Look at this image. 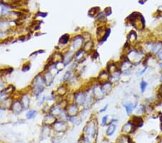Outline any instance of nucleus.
<instances>
[{
	"instance_id": "1",
	"label": "nucleus",
	"mask_w": 162,
	"mask_h": 143,
	"mask_svg": "<svg viewBox=\"0 0 162 143\" xmlns=\"http://www.w3.org/2000/svg\"><path fill=\"white\" fill-rule=\"evenodd\" d=\"M47 88L45 82L42 72H39L33 78L28 87V91L32 95L33 98L39 99L42 96L43 93Z\"/></svg>"
},
{
	"instance_id": "2",
	"label": "nucleus",
	"mask_w": 162,
	"mask_h": 143,
	"mask_svg": "<svg viewBox=\"0 0 162 143\" xmlns=\"http://www.w3.org/2000/svg\"><path fill=\"white\" fill-rule=\"evenodd\" d=\"M123 55L125 56L133 63L134 67H135L143 65L147 54L141 48V43L139 42L135 46H132Z\"/></svg>"
},
{
	"instance_id": "3",
	"label": "nucleus",
	"mask_w": 162,
	"mask_h": 143,
	"mask_svg": "<svg viewBox=\"0 0 162 143\" xmlns=\"http://www.w3.org/2000/svg\"><path fill=\"white\" fill-rule=\"evenodd\" d=\"M98 130V120L96 116H91L87 123L85 124L84 127L83 128L82 135L94 142L97 137Z\"/></svg>"
},
{
	"instance_id": "4",
	"label": "nucleus",
	"mask_w": 162,
	"mask_h": 143,
	"mask_svg": "<svg viewBox=\"0 0 162 143\" xmlns=\"http://www.w3.org/2000/svg\"><path fill=\"white\" fill-rule=\"evenodd\" d=\"M126 20L128 23L130 24L137 32L140 33L146 29V20L140 12H135L131 13Z\"/></svg>"
},
{
	"instance_id": "5",
	"label": "nucleus",
	"mask_w": 162,
	"mask_h": 143,
	"mask_svg": "<svg viewBox=\"0 0 162 143\" xmlns=\"http://www.w3.org/2000/svg\"><path fill=\"white\" fill-rule=\"evenodd\" d=\"M111 34V28L107 25L97 26L95 31V40L97 44L101 46L107 41Z\"/></svg>"
},
{
	"instance_id": "6",
	"label": "nucleus",
	"mask_w": 162,
	"mask_h": 143,
	"mask_svg": "<svg viewBox=\"0 0 162 143\" xmlns=\"http://www.w3.org/2000/svg\"><path fill=\"white\" fill-rule=\"evenodd\" d=\"M87 98V91L84 87L74 91V101L73 102L78 105L80 108H82L84 106Z\"/></svg>"
},
{
	"instance_id": "7",
	"label": "nucleus",
	"mask_w": 162,
	"mask_h": 143,
	"mask_svg": "<svg viewBox=\"0 0 162 143\" xmlns=\"http://www.w3.org/2000/svg\"><path fill=\"white\" fill-rule=\"evenodd\" d=\"M89 85H90L91 86V89H92V93L93 96H94V99L96 100L97 102L102 101V100L105 98L106 95L102 89L101 84L97 81L96 78L94 79V82H91Z\"/></svg>"
},
{
	"instance_id": "8",
	"label": "nucleus",
	"mask_w": 162,
	"mask_h": 143,
	"mask_svg": "<svg viewBox=\"0 0 162 143\" xmlns=\"http://www.w3.org/2000/svg\"><path fill=\"white\" fill-rule=\"evenodd\" d=\"M85 41L81 33H76V34L71 35V39L68 48L75 52L76 51L81 49Z\"/></svg>"
},
{
	"instance_id": "9",
	"label": "nucleus",
	"mask_w": 162,
	"mask_h": 143,
	"mask_svg": "<svg viewBox=\"0 0 162 143\" xmlns=\"http://www.w3.org/2000/svg\"><path fill=\"white\" fill-rule=\"evenodd\" d=\"M71 39V35L69 33H64L59 38L57 46H56V50L61 51L64 52L65 50L68 49L69 46Z\"/></svg>"
},
{
	"instance_id": "10",
	"label": "nucleus",
	"mask_w": 162,
	"mask_h": 143,
	"mask_svg": "<svg viewBox=\"0 0 162 143\" xmlns=\"http://www.w3.org/2000/svg\"><path fill=\"white\" fill-rule=\"evenodd\" d=\"M32 95L28 91V90H26L25 91L20 92L18 98L24 107L25 111L29 110L31 108V103H32Z\"/></svg>"
},
{
	"instance_id": "11",
	"label": "nucleus",
	"mask_w": 162,
	"mask_h": 143,
	"mask_svg": "<svg viewBox=\"0 0 162 143\" xmlns=\"http://www.w3.org/2000/svg\"><path fill=\"white\" fill-rule=\"evenodd\" d=\"M121 105H122V106L123 107L125 111L126 114L128 116H131L133 115L134 111H135V108L139 105V102L138 100H135L133 101H129V100H125V101H122Z\"/></svg>"
},
{
	"instance_id": "12",
	"label": "nucleus",
	"mask_w": 162,
	"mask_h": 143,
	"mask_svg": "<svg viewBox=\"0 0 162 143\" xmlns=\"http://www.w3.org/2000/svg\"><path fill=\"white\" fill-rule=\"evenodd\" d=\"M9 111L10 112H12L13 114H14V115H20V114H22L24 111H25L23 106H22L19 98H13Z\"/></svg>"
},
{
	"instance_id": "13",
	"label": "nucleus",
	"mask_w": 162,
	"mask_h": 143,
	"mask_svg": "<svg viewBox=\"0 0 162 143\" xmlns=\"http://www.w3.org/2000/svg\"><path fill=\"white\" fill-rule=\"evenodd\" d=\"M68 127H69V124L68 123V121L60 119H57L51 126L52 130L55 131L56 133H59V134L64 133L68 129Z\"/></svg>"
},
{
	"instance_id": "14",
	"label": "nucleus",
	"mask_w": 162,
	"mask_h": 143,
	"mask_svg": "<svg viewBox=\"0 0 162 143\" xmlns=\"http://www.w3.org/2000/svg\"><path fill=\"white\" fill-rule=\"evenodd\" d=\"M118 67L119 70L121 72H122L125 71L133 70L134 68V65L125 56L122 54L120 61H118Z\"/></svg>"
},
{
	"instance_id": "15",
	"label": "nucleus",
	"mask_w": 162,
	"mask_h": 143,
	"mask_svg": "<svg viewBox=\"0 0 162 143\" xmlns=\"http://www.w3.org/2000/svg\"><path fill=\"white\" fill-rule=\"evenodd\" d=\"M54 93L57 95L59 99L64 98L65 96L71 91L68 85L66 83H61L57 86L55 90H53Z\"/></svg>"
},
{
	"instance_id": "16",
	"label": "nucleus",
	"mask_w": 162,
	"mask_h": 143,
	"mask_svg": "<svg viewBox=\"0 0 162 143\" xmlns=\"http://www.w3.org/2000/svg\"><path fill=\"white\" fill-rule=\"evenodd\" d=\"M126 42L129 44L131 46H134L138 44L139 35L138 33L135 30H131L126 35Z\"/></svg>"
},
{
	"instance_id": "17",
	"label": "nucleus",
	"mask_w": 162,
	"mask_h": 143,
	"mask_svg": "<svg viewBox=\"0 0 162 143\" xmlns=\"http://www.w3.org/2000/svg\"><path fill=\"white\" fill-rule=\"evenodd\" d=\"M41 72L47 88L51 87L52 85L54 83V82H55L56 75H54L51 71L47 70V69H43Z\"/></svg>"
},
{
	"instance_id": "18",
	"label": "nucleus",
	"mask_w": 162,
	"mask_h": 143,
	"mask_svg": "<svg viewBox=\"0 0 162 143\" xmlns=\"http://www.w3.org/2000/svg\"><path fill=\"white\" fill-rule=\"evenodd\" d=\"M65 109L68 116H79L80 112H81V108L74 102L68 103Z\"/></svg>"
},
{
	"instance_id": "19",
	"label": "nucleus",
	"mask_w": 162,
	"mask_h": 143,
	"mask_svg": "<svg viewBox=\"0 0 162 143\" xmlns=\"http://www.w3.org/2000/svg\"><path fill=\"white\" fill-rule=\"evenodd\" d=\"M74 53H75V52H74V51L71 50L69 48L65 50L64 52H63L62 62L64 64V65L66 66V67H68L71 64L74 62Z\"/></svg>"
},
{
	"instance_id": "20",
	"label": "nucleus",
	"mask_w": 162,
	"mask_h": 143,
	"mask_svg": "<svg viewBox=\"0 0 162 143\" xmlns=\"http://www.w3.org/2000/svg\"><path fill=\"white\" fill-rule=\"evenodd\" d=\"M88 56H89V54L86 53L82 48L76 51V52H75V53H74V62L78 64V65H81L84 62H85V60L87 59Z\"/></svg>"
},
{
	"instance_id": "21",
	"label": "nucleus",
	"mask_w": 162,
	"mask_h": 143,
	"mask_svg": "<svg viewBox=\"0 0 162 143\" xmlns=\"http://www.w3.org/2000/svg\"><path fill=\"white\" fill-rule=\"evenodd\" d=\"M136 128L134 126L133 123L130 119L128 120V121H126L125 123L122 125V128H121V133L122 134H125V135H131L136 130Z\"/></svg>"
},
{
	"instance_id": "22",
	"label": "nucleus",
	"mask_w": 162,
	"mask_h": 143,
	"mask_svg": "<svg viewBox=\"0 0 162 143\" xmlns=\"http://www.w3.org/2000/svg\"><path fill=\"white\" fill-rule=\"evenodd\" d=\"M96 40L95 39H92V40L85 41L84 44L82 47V49L86 53L90 54L94 49H96Z\"/></svg>"
},
{
	"instance_id": "23",
	"label": "nucleus",
	"mask_w": 162,
	"mask_h": 143,
	"mask_svg": "<svg viewBox=\"0 0 162 143\" xmlns=\"http://www.w3.org/2000/svg\"><path fill=\"white\" fill-rule=\"evenodd\" d=\"M62 59H63V52H61V51L55 49V51L51 54V56H49L48 60L53 63H57L59 62H62Z\"/></svg>"
},
{
	"instance_id": "24",
	"label": "nucleus",
	"mask_w": 162,
	"mask_h": 143,
	"mask_svg": "<svg viewBox=\"0 0 162 143\" xmlns=\"http://www.w3.org/2000/svg\"><path fill=\"white\" fill-rule=\"evenodd\" d=\"M96 80L100 83H102V82H107L110 80V73L107 71L105 68L102 69L101 71L99 72L97 77L96 78Z\"/></svg>"
},
{
	"instance_id": "25",
	"label": "nucleus",
	"mask_w": 162,
	"mask_h": 143,
	"mask_svg": "<svg viewBox=\"0 0 162 143\" xmlns=\"http://www.w3.org/2000/svg\"><path fill=\"white\" fill-rule=\"evenodd\" d=\"M122 74H121V72L120 70H118L115 72L112 73V74H110V80L109 81L113 83L114 85H116L120 83V82L122 80Z\"/></svg>"
},
{
	"instance_id": "26",
	"label": "nucleus",
	"mask_w": 162,
	"mask_h": 143,
	"mask_svg": "<svg viewBox=\"0 0 162 143\" xmlns=\"http://www.w3.org/2000/svg\"><path fill=\"white\" fill-rule=\"evenodd\" d=\"M100 84H101L102 89V90H103L104 93L105 94L106 96L109 95L110 94L113 92V89H114L115 85L112 83L110 81H107V82H102V83H100Z\"/></svg>"
},
{
	"instance_id": "27",
	"label": "nucleus",
	"mask_w": 162,
	"mask_h": 143,
	"mask_svg": "<svg viewBox=\"0 0 162 143\" xmlns=\"http://www.w3.org/2000/svg\"><path fill=\"white\" fill-rule=\"evenodd\" d=\"M56 120L57 118L55 116H53L51 113H47V114H44L43 119V125L51 126V127Z\"/></svg>"
},
{
	"instance_id": "28",
	"label": "nucleus",
	"mask_w": 162,
	"mask_h": 143,
	"mask_svg": "<svg viewBox=\"0 0 162 143\" xmlns=\"http://www.w3.org/2000/svg\"><path fill=\"white\" fill-rule=\"evenodd\" d=\"M130 119L133 122L134 126H135L136 129L142 127L143 124H144V119H143V117H142V116H138L133 114Z\"/></svg>"
},
{
	"instance_id": "29",
	"label": "nucleus",
	"mask_w": 162,
	"mask_h": 143,
	"mask_svg": "<svg viewBox=\"0 0 162 143\" xmlns=\"http://www.w3.org/2000/svg\"><path fill=\"white\" fill-rule=\"evenodd\" d=\"M105 69H107V71L110 73V74H112V73L119 70L118 62L113 61V60H111V61L108 62L107 65H106Z\"/></svg>"
},
{
	"instance_id": "30",
	"label": "nucleus",
	"mask_w": 162,
	"mask_h": 143,
	"mask_svg": "<svg viewBox=\"0 0 162 143\" xmlns=\"http://www.w3.org/2000/svg\"><path fill=\"white\" fill-rule=\"evenodd\" d=\"M115 143H133V140L129 135L121 134L117 137Z\"/></svg>"
},
{
	"instance_id": "31",
	"label": "nucleus",
	"mask_w": 162,
	"mask_h": 143,
	"mask_svg": "<svg viewBox=\"0 0 162 143\" xmlns=\"http://www.w3.org/2000/svg\"><path fill=\"white\" fill-rule=\"evenodd\" d=\"M133 114L134 115H136L138 116H142V117H143L145 115H146V104H144V103H141V104L138 105L137 108H135Z\"/></svg>"
},
{
	"instance_id": "32",
	"label": "nucleus",
	"mask_w": 162,
	"mask_h": 143,
	"mask_svg": "<svg viewBox=\"0 0 162 143\" xmlns=\"http://www.w3.org/2000/svg\"><path fill=\"white\" fill-rule=\"evenodd\" d=\"M74 73H75L74 72L70 70V69H67L66 71H65V72L61 77V83H68L71 78L73 77Z\"/></svg>"
},
{
	"instance_id": "33",
	"label": "nucleus",
	"mask_w": 162,
	"mask_h": 143,
	"mask_svg": "<svg viewBox=\"0 0 162 143\" xmlns=\"http://www.w3.org/2000/svg\"><path fill=\"white\" fill-rule=\"evenodd\" d=\"M117 129L116 124L114 123H110L107 126V129L105 131V135L107 137H112L115 134V131Z\"/></svg>"
},
{
	"instance_id": "34",
	"label": "nucleus",
	"mask_w": 162,
	"mask_h": 143,
	"mask_svg": "<svg viewBox=\"0 0 162 143\" xmlns=\"http://www.w3.org/2000/svg\"><path fill=\"white\" fill-rule=\"evenodd\" d=\"M51 131L53 130H52V127L51 126L43 125L40 135H41L43 137H47L48 136H49L50 134H51Z\"/></svg>"
},
{
	"instance_id": "35",
	"label": "nucleus",
	"mask_w": 162,
	"mask_h": 143,
	"mask_svg": "<svg viewBox=\"0 0 162 143\" xmlns=\"http://www.w3.org/2000/svg\"><path fill=\"white\" fill-rule=\"evenodd\" d=\"M37 114H38V111H37L36 109L30 108L29 110L26 111L25 118H26V119H27V120L33 119V118L37 116Z\"/></svg>"
},
{
	"instance_id": "36",
	"label": "nucleus",
	"mask_w": 162,
	"mask_h": 143,
	"mask_svg": "<svg viewBox=\"0 0 162 143\" xmlns=\"http://www.w3.org/2000/svg\"><path fill=\"white\" fill-rule=\"evenodd\" d=\"M100 12V8L98 7H92L88 11V16L89 18H95L97 15Z\"/></svg>"
},
{
	"instance_id": "37",
	"label": "nucleus",
	"mask_w": 162,
	"mask_h": 143,
	"mask_svg": "<svg viewBox=\"0 0 162 143\" xmlns=\"http://www.w3.org/2000/svg\"><path fill=\"white\" fill-rule=\"evenodd\" d=\"M80 33H81V35H82V37H83L84 40V41H88L92 40V39H94L92 33H91L90 32L88 31H81L80 32Z\"/></svg>"
},
{
	"instance_id": "38",
	"label": "nucleus",
	"mask_w": 162,
	"mask_h": 143,
	"mask_svg": "<svg viewBox=\"0 0 162 143\" xmlns=\"http://www.w3.org/2000/svg\"><path fill=\"white\" fill-rule=\"evenodd\" d=\"M148 87V82L145 80H141L140 83H139V89H140L141 93L143 94L146 91L147 88Z\"/></svg>"
},
{
	"instance_id": "39",
	"label": "nucleus",
	"mask_w": 162,
	"mask_h": 143,
	"mask_svg": "<svg viewBox=\"0 0 162 143\" xmlns=\"http://www.w3.org/2000/svg\"><path fill=\"white\" fill-rule=\"evenodd\" d=\"M148 69H149V67H148V66L143 65L142 68H141V69H139V70H138L136 72L135 75H136L137 77H141V76H143V75L146 72L147 70H148Z\"/></svg>"
},
{
	"instance_id": "40",
	"label": "nucleus",
	"mask_w": 162,
	"mask_h": 143,
	"mask_svg": "<svg viewBox=\"0 0 162 143\" xmlns=\"http://www.w3.org/2000/svg\"><path fill=\"white\" fill-rule=\"evenodd\" d=\"M31 69V63L30 62H26L22 65L21 71L22 72H27Z\"/></svg>"
},
{
	"instance_id": "41",
	"label": "nucleus",
	"mask_w": 162,
	"mask_h": 143,
	"mask_svg": "<svg viewBox=\"0 0 162 143\" xmlns=\"http://www.w3.org/2000/svg\"><path fill=\"white\" fill-rule=\"evenodd\" d=\"M110 118L109 115L103 116L101 118V125L102 127H107L110 124Z\"/></svg>"
},
{
	"instance_id": "42",
	"label": "nucleus",
	"mask_w": 162,
	"mask_h": 143,
	"mask_svg": "<svg viewBox=\"0 0 162 143\" xmlns=\"http://www.w3.org/2000/svg\"><path fill=\"white\" fill-rule=\"evenodd\" d=\"M89 56L92 58V61H97V60L100 59V54H99V52L97 49H94L92 53L89 54Z\"/></svg>"
},
{
	"instance_id": "43",
	"label": "nucleus",
	"mask_w": 162,
	"mask_h": 143,
	"mask_svg": "<svg viewBox=\"0 0 162 143\" xmlns=\"http://www.w3.org/2000/svg\"><path fill=\"white\" fill-rule=\"evenodd\" d=\"M79 143H94V142L89 140V138H87L84 135H81L79 140Z\"/></svg>"
},
{
	"instance_id": "44",
	"label": "nucleus",
	"mask_w": 162,
	"mask_h": 143,
	"mask_svg": "<svg viewBox=\"0 0 162 143\" xmlns=\"http://www.w3.org/2000/svg\"><path fill=\"white\" fill-rule=\"evenodd\" d=\"M45 53H46V50H44V49H39V50H37L36 52H33V53L31 54L30 55V58L36 57L37 56L40 55V54H43Z\"/></svg>"
},
{
	"instance_id": "45",
	"label": "nucleus",
	"mask_w": 162,
	"mask_h": 143,
	"mask_svg": "<svg viewBox=\"0 0 162 143\" xmlns=\"http://www.w3.org/2000/svg\"><path fill=\"white\" fill-rule=\"evenodd\" d=\"M156 96L159 98L160 101H162V83H160L159 86L156 90Z\"/></svg>"
},
{
	"instance_id": "46",
	"label": "nucleus",
	"mask_w": 162,
	"mask_h": 143,
	"mask_svg": "<svg viewBox=\"0 0 162 143\" xmlns=\"http://www.w3.org/2000/svg\"><path fill=\"white\" fill-rule=\"evenodd\" d=\"M48 16V13L47 12H40V11H39V12H36V14H35V18H46V17Z\"/></svg>"
},
{
	"instance_id": "47",
	"label": "nucleus",
	"mask_w": 162,
	"mask_h": 143,
	"mask_svg": "<svg viewBox=\"0 0 162 143\" xmlns=\"http://www.w3.org/2000/svg\"><path fill=\"white\" fill-rule=\"evenodd\" d=\"M156 58L157 59L158 62H162V47L158 54L156 55Z\"/></svg>"
},
{
	"instance_id": "48",
	"label": "nucleus",
	"mask_w": 162,
	"mask_h": 143,
	"mask_svg": "<svg viewBox=\"0 0 162 143\" xmlns=\"http://www.w3.org/2000/svg\"><path fill=\"white\" fill-rule=\"evenodd\" d=\"M7 87V84L5 83V82L2 80V78H0V91L3 90L5 88Z\"/></svg>"
},
{
	"instance_id": "49",
	"label": "nucleus",
	"mask_w": 162,
	"mask_h": 143,
	"mask_svg": "<svg viewBox=\"0 0 162 143\" xmlns=\"http://www.w3.org/2000/svg\"><path fill=\"white\" fill-rule=\"evenodd\" d=\"M104 12H105V14L106 15V16L108 17L110 15H112V9L111 7H106V8L104 9Z\"/></svg>"
},
{
	"instance_id": "50",
	"label": "nucleus",
	"mask_w": 162,
	"mask_h": 143,
	"mask_svg": "<svg viewBox=\"0 0 162 143\" xmlns=\"http://www.w3.org/2000/svg\"><path fill=\"white\" fill-rule=\"evenodd\" d=\"M108 107H109V105L106 104L105 106H103L102 108H101L100 109V110L98 111L99 114H103V113H105V112L107 111V109H108Z\"/></svg>"
},
{
	"instance_id": "51",
	"label": "nucleus",
	"mask_w": 162,
	"mask_h": 143,
	"mask_svg": "<svg viewBox=\"0 0 162 143\" xmlns=\"http://www.w3.org/2000/svg\"><path fill=\"white\" fill-rule=\"evenodd\" d=\"M160 127H161V130L162 131V114L160 116Z\"/></svg>"
},
{
	"instance_id": "52",
	"label": "nucleus",
	"mask_w": 162,
	"mask_h": 143,
	"mask_svg": "<svg viewBox=\"0 0 162 143\" xmlns=\"http://www.w3.org/2000/svg\"><path fill=\"white\" fill-rule=\"evenodd\" d=\"M159 82H160V83H162V73L159 77Z\"/></svg>"
},
{
	"instance_id": "53",
	"label": "nucleus",
	"mask_w": 162,
	"mask_h": 143,
	"mask_svg": "<svg viewBox=\"0 0 162 143\" xmlns=\"http://www.w3.org/2000/svg\"><path fill=\"white\" fill-rule=\"evenodd\" d=\"M159 143H162V137L161 139H160V140L159 141Z\"/></svg>"
},
{
	"instance_id": "54",
	"label": "nucleus",
	"mask_w": 162,
	"mask_h": 143,
	"mask_svg": "<svg viewBox=\"0 0 162 143\" xmlns=\"http://www.w3.org/2000/svg\"><path fill=\"white\" fill-rule=\"evenodd\" d=\"M161 73H162V71H161Z\"/></svg>"
}]
</instances>
